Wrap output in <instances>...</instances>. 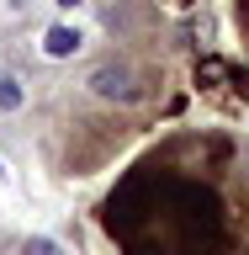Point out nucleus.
I'll list each match as a JSON object with an SVG mask.
<instances>
[{"mask_svg": "<svg viewBox=\"0 0 249 255\" xmlns=\"http://www.w3.org/2000/svg\"><path fill=\"white\" fill-rule=\"evenodd\" d=\"M122 255H249V138L186 128L101 202Z\"/></svg>", "mask_w": 249, "mask_h": 255, "instance_id": "1", "label": "nucleus"}, {"mask_svg": "<svg viewBox=\"0 0 249 255\" xmlns=\"http://www.w3.org/2000/svg\"><path fill=\"white\" fill-rule=\"evenodd\" d=\"M80 48H85V37H80V27H69V21H59V27L43 32V53L48 59H75Z\"/></svg>", "mask_w": 249, "mask_h": 255, "instance_id": "2", "label": "nucleus"}, {"mask_svg": "<svg viewBox=\"0 0 249 255\" xmlns=\"http://www.w3.org/2000/svg\"><path fill=\"white\" fill-rule=\"evenodd\" d=\"M21 101H27V85H21L16 75H5V69H0V112H16Z\"/></svg>", "mask_w": 249, "mask_h": 255, "instance_id": "3", "label": "nucleus"}, {"mask_svg": "<svg viewBox=\"0 0 249 255\" xmlns=\"http://www.w3.org/2000/svg\"><path fill=\"white\" fill-rule=\"evenodd\" d=\"M21 255H64L53 239H21Z\"/></svg>", "mask_w": 249, "mask_h": 255, "instance_id": "4", "label": "nucleus"}, {"mask_svg": "<svg viewBox=\"0 0 249 255\" xmlns=\"http://www.w3.org/2000/svg\"><path fill=\"white\" fill-rule=\"evenodd\" d=\"M234 16H239V32H244V43H249V0H234Z\"/></svg>", "mask_w": 249, "mask_h": 255, "instance_id": "5", "label": "nucleus"}, {"mask_svg": "<svg viewBox=\"0 0 249 255\" xmlns=\"http://www.w3.org/2000/svg\"><path fill=\"white\" fill-rule=\"evenodd\" d=\"M53 5H59V11H75V5H80V0H53Z\"/></svg>", "mask_w": 249, "mask_h": 255, "instance_id": "6", "label": "nucleus"}, {"mask_svg": "<svg viewBox=\"0 0 249 255\" xmlns=\"http://www.w3.org/2000/svg\"><path fill=\"white\" fill-rule=\"evenodd\" d=\"M0 175H5V170H0Z\"/></svg>", "mask_w": 249, "mask_h": 255, "instance_id": "7", "label": "nucleus"}]
</instances>
